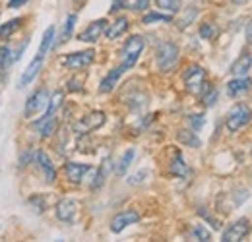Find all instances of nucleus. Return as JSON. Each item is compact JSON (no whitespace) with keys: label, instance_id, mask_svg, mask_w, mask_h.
<instances>
[{"label":"nucleus","instance_id":"1","mask_svg":"<svg viewBox=\"0 0 252 242\" xmlns=\"http://www.w3.org/2000/svg\"><path fill=\"white\" fill-rule=\"evenodd\" d=\"M156 62L161 72H171L179 62V47L171 41L159 43L158 51H156Z\"/></svg>","mask_w":252,"mask_h":242},{"label":"nucleus","instance_id":"2","mask_svg":"<svg viewBox=\"0 0 252 242\" xmlns=\"http://www.w3.org/2000/svg\"><path fill=\"white\" fill-rule=\"evenodd\" d=\"M251 121H252L251 107L245 105V103H237V105H233L231 111L227 113L225 126H227L229 132H239V130H243Z\"/></svg>","mask_w":252,"mask_h":242},{"label":"nucleus","instance_id":"3","mask_svg":"<svg viewBox=\"0 0 252 242\" xmlns=\"http://www.w3.org/2000/svg\"><path fill=\"white\" fill-rule=\"evenodd\" d=\"M144 39L140 37V35H132V37H128L126 39V43L123 45V49H121V59H123V66H125L126 70H130L138 59H140V55H142V51H144Z\"/></svg>","mask_w":252,"mask_h":242},{"label":"nucleus","instance_id":"4","mask_svg":"<svg viewBox=\"0 0 252 242\" xmlns=\"http://www.w3.org/2000/svg\"><path fill=\"white\" fill-rule=\"evenodd\" d=\"M183 82H185V88L192 95H200L204 88L208 86L206 84V70L198 64H190L189 68L185 70V76H183Z\"/></svg>","mask_w":252,"mask_h":242},{"label":"nucleus","instance_id":"5","mask_svg":"<svg viewBox=\"0 0 252 242\" xmlns=\"http://www.w3.org/2000/svg\"><path fill=\"white\" fill-rule=\"evenodd\" d=\"M49 99H51L49 91H47V90H37L32 97L28 99V103H26L24 117L30 121V119H33V117H37L39 113L47 111V107H49Z\"/></svg>","mask_w":252,"mask_h":242},{"label":"nucleus","instance_id":"6","mask_svg":"<svg viewBox=\"0 0 252 242\" xmlns=\"http://www.w3.org/2000/svg\"><path fill=\"white\" fill-rule=\"evenodd\" d=\"M249 233H251V221H249L247 217H241V219H237L235 223H231V225L223 231L221 241L223 242H239V241H243Z\"/></svg>","mask_w":252,"mask_h":242},{"label":"nucleus","instance_id":"7","mask_svg":"<svg viewBox=\"0 0 252 242\" xmlns=\"http://www.w3.org/2000/svg\"><path fill=\"white\" fill-rule=\"evenodd\" d=\"M107 121V117H105V113H101V111H95V113H90V115H86V117H82L80 121L74 124V130L82 136V134H90V132H94L97 128H101L103 124Z\"/></svg>","mask_w":252,"mask_h":242},{"label":"nucleus","instance_id":"8","mask_svg":"<svg viewBox=\"0 0 252 242\" xmlns=\"http://www.w3.org/2000/svg\"><path fill=\"white\" fill-rule=\"evenodd\" d=\"M95 53L90 49V51H82V53H74V55H68V57H63V66L70 68V70H84L88 68L92 62H94Z\"/></svg>","mask_w":252,"mask_h":242},{"label":"nucleus","instance_id":"9","mask_svg":"<svg viewBox=\"0 0 252 242\" xmlns=\"http://www.w3.org/2000/svg\"><path fill=\"white\" fill-rule=\"evenodd\" d=\"M138 221H140V213L136 212V210H126V212L117 213V215L113 217V221H111V231H113V233H123L126 227H130V225H134V223H138Z\"/></svg>","mask_w":252,"mask_h":242},{"label":"nucleus","instance_id":"10","mask_svg":"<svg viewBox=\"0 0 252 242\" xmlns=\"http://www.w3.org/2000/svg\"><path fill=\"white\" fill-rule=\"evenodd\" d=\"M107 26H109L107 20H95L78 35V41H82V43H95V41H99V37L107 30Z\"/></svg>","mask_w":252,"mask_h":242},{"label":"nucleus","instance_id":"11","mask_svg":"<svg viewBox=\"0 0 252 242\" xmlns=\"http://www.w3.org/2000/svg\"><path fill=\"white\" fill-rule=\"evenodd\" d=\"M55 213H57V217L61 221L72 223L76 219V213H78V204L74 200H70V198H63V200H59V204L55 208Z\"/></svg>","mask_w":252,"mask_h":242},{"label":"nucleus","instance_id":"12","mask_svg":"<svg viewBox=\"0 0 252 242\" xmlns=\"http://www.w3.org/2000/svg\"><path fill=\"white\" fill-rule=\"evenodd\" d=\"M92 171L90 165H84V163H74V161H68L64 165V173H66V179L74 184H80L84 181V177Z\"/></svg>","mask_w":252,"mask_h":242},{"label":"nucleus","instance_id":"13","mask_svg":"<svg viewBox=\"0 0 252 242\" xmlns=\"http://www.w3.org/2000/svg\"><path fill=\"white\" fill-rule=\"evenodd\" d=\"M35 163H37V165H39V169L43 171L45 181L49 182V184H53L55 179H57V171H55V167H53V163H51L49 155H47L45 151H35Z\"/></svg>","mask_w":252,"mask_h":242},{"label":"nucleus","instance_id":"14","mask_svg":"<svg viewBox=\"0 0 252 242\" xmlns=\"http://www.w3.org/2000/svg\"><path fill=\"white\" fill-rule=\"evenodd\" d=\"M126 72V68L121 64V66H117L115 70H111L103 80H101V84H99V91L101 93H109V91L115 90V86L119 84V80H121V76Z\"/></svg>","mask_w":252,"mask_h":242},{"label":"nucleus","instance_id":"15","mask_svg":"<svg viewBox=\"0 0 252 242\" xmlns=\"http://www.w3.org/2000/svg\"><path fill=\"white\" fill-rule=\"evenodd\" d=\"M43 60H45L43 57H35V59H33L32 64L26 68V72H24L22 78H20V86H18L20 90L26 88V86H30L33 80H35V76L39 74V70H41V66H43Z\"/></svg>","mask_w":252,"mask_h":242},{"label":"nucleus","instance_id":"16","mask_svg":"<svg viewBox=\"0 0 252 242\" xmlns=\"http://www.w3.org/2000/svg\"><path fill=\"white\" fill-rule=\"evenodd\" d=\"M169 173L173 177H177V179H185V177L190 175V169L187 165V161H185V157H183V153H175V157L171 161V167H169Z\"/></svg>","mask_w":252,"mask_h":242},{"label":"nucleus","instance_id":"17","mask_svg":"<svg viewBox=\"0 0 252 242\" xmlns=\"http://www.w3.org/2000/svg\"><path fill=\"white\" fill-rule=\"evenodd\" d=\"M252 82L247 78V76H241V78H235L227 84V95L229 97H239L241 93H247L251 90Z\"/></svg>","mask_w":252,"mask_h":242},{"label":"nucleus","instance_id":"18","mask_svg":"<svg viewBox=\"0 0 252 242\" xmlns=\"http://www.w3.org/2000/svg\"><path fill=\"white\" fill-rule=\"evenodd\" d=\"M252 66V57L249 53H243L237 60L231 64V74L233 76H237V78H241V76H247L249 74V70H251Z\"/></svg>","mask_w":252,"mask_h":242},{"label":"nucleus","instance_id":"19","mask_svg":"<svg viewBox=\"0 0 252 242\" xmlns=\"http://www.w3.org/2000/svg\"><path fill=\"white\" fill-rule=\"evenodd\" d=\"M126 30H128V18L121 16V18H117L111 26H107L105 35H107V39H119L121 35H125Z\"/></svg>","mask_w":252,"mask_h":242},{"label":"nucleus","instance_id":"20","mask_svg":"<svg viewBox=\"0 0 252 242\" xmlns=\"http://www.w3.org/2000/svg\"><path fill=\"white\" fill-rule=\"evenodd\" d=\"M63 99H64V93L63 91H55L53 93V97L49 99V107H47V111H45V115L41 117V121H47V119H51V117H55V113H57V109L63 105Z\"/></svg>","mask_w":252,"mask_h":242},{"label":"nucleus","instance_id":"21","mask_svg":"<svg viewBox=\"0 0 252 242\" xmlns=\"http://www.w3.org/2000/svg\"><path fill=\"white\" fill-rule=\"evenodd\" d=\"M53 39H55V28L51 26V28H47V31L43 33V39H41V47H39V53H37V57H47V53H49V49L53 47Z\"/></svg>","mask_w":252,"mask_h":242},{"label":"nucleus","instance_id":"22","mask_svg":"<svg viewBox=\"0 0 252 242\" xmlns=\"http://www.w3.org/2000/svg\"><path fill=\"white\" fill-rule=\"evenodd\" d=\"M177 138H179L181 144H185V146H189V148H200V146H202V142H200V138L194 134V130H181V132L177 134Z\"/></svg>","mask_w":252,"mask_h":242},{"label":"nucleus","instance_id":"23","mask_svg":"<svg viewBox=\"0 0 252 242\" xmlns=\"http://www.w3.org/2000/svg\"><path fill=\"white\" fill-rule=\"evenodd\" d=\"M134 157H136V151H134L132 148L123 153V157H121V161H119V165H117V175H119V177H125L128 167H130V163L134 161Z\"/></svg>","mask_w":252,"mask_h":242},{"label":"nucleus","instance_id":"24","mask_svg":"<svg viewBox=\"0 0 252 242\" xmlns=\"http://www.w3.org/2000/svg\"><path fill=\"white\" fill-rule=\"evenodd\" d=\"M20 26H22V20H20V18H14V20L2 24V26H0V39H8V37H12L16 31L20 30Z\"/></svg>","mask_w":252,"mask_h":242},{"label":"nucleus","instance_id":"25","mask_svg":"<svg viewBox=\"0 0 252 242\" xmlns=\"http://www.w3.org/2000/svg\"><path fill=\"white\" fill-rule=\"evenodd\" d=\"M14 55L10 47H0V72H8L10 66L14 64Z\"/></svg>","mask_w":252,"mask_h":242},{"label":"nucleus","instance_id":"26","mask_svg":"<svg viewBox=\"0 0 252 242\" xmlns=\"http://www.w3.org/2000/svg\"><path fill=\"white\" fill-rule=\"evenodd\" d=\"M76 22H78V16H76V14H70V16L66 18V24H64L63 33H61V41H59L61 45H63V43H66V41L72 37V31H74Z\"/></svg>","mask_w":252,"mask_h":242},{"label":"nucleus","instance_id":"27","mask_svg":"<svg viewBox=\"0 0 252 242\" xmlns=\"http://www.w3.org/2000/svg\"><path fill=\"white\" fill-rule=\"evenodd\" d=\"M156 22H165V24H169V22H173V14H158V12H150V14H146V16L142 18V24H146V26L156 24Z\"/></svg>","mask_w":252,"mask_h":242},{"label":"nucleus","instance_id":"28","mask_svg":"<svg viewBox=\"0 0 252 242\" xmlns=\"http://www.w3.org/2000/svg\"><path fill=\"white\" fill-rule=\"evenodd\" d=\"M200 95H202V103H204V107H214V105L218 103V90H216V88L206 86Z\"/></svg>","mask_w":252,"mask_h":242},{"label":"nucleus","instance_id":"29","mask_svg":"<svg viewBox=\"0 0 252 242\" xmlns=\"http://www.w3.org/2000/svg\"><path fill=\"white\" fill-rule=\"evenodd\" d=\"M218 33H220L218 26L212 24V22H206V24H202V28H200V37H202V39H208V41L216 39Z\"/></svg>","mask_w":252,"mask_h":242},{"label":"nucleus","instance_id":"30","mask_svg":"<svg viewBox=\"0 0 252 242\" xmlns=\"http://www.w3.org/2000/svg\"><path fill=\"white\" fill-rule=\"evenodd\" d=\"M156 4L169 14H177L181 10V0H156Z\"/></svg>","mask_w":252,"mask_h":242},{"label":"nucleus","instance_id":"31","mask_svg":"<svg viewBox=\"0 0 252 242\" xmlns=\"http://www.w3.org/2000/svg\"><path fill=\"white\" fill-rule=\"evenodd\" d=\"M196 16H198V10H196V8H189V10H187V14H185V18H181V20H179V28H181V30H187Z\"/></svg>","mask_w":252,"mask_h":242},{"label":"nucleus","instance_id":"32","mask_svg":"<svg viewBox=\"0 0 252 242\" xmlns=\"http://www.w3.org/2000/svg\"><path fill=\"white\" fill-rule=\"evenodd\" d=\"M189 124L194 132H200V130H202V126L206 124V117H204V115H190Z\"/></svg>","mask_w":252,"mask_h":242},{"label":"nucleus","instance_id":"33","mask_svg":"<svg viewBox=\"0 0 252 242\" xmlns=\"http://www.w3.org/2000/svg\"><path fill=\"white\" fill-rule=\"evenodd\" d=\"M192 237H194V239H198V241H202V242H208L210 239H212L210 231H206L202 225H198V227H194V229H192Z\"/></svg>","mask_w":252,"mask_h":242},{"label":"nucleus","instance_id":"34","mask_svg":"<svg viewBox=\"0 0 252 242\" xmlns=\"http://www.w3.org/2000/svg\"><path fill=\"white\" fill-rule=\"evenodd\" d=\"M198 213H200V215H202L206 221H210V223H212V227H214L216 231H220V229H221V223L216 219V217H214V215H210V213L206 212V208H200V210H198Z\"/></svg>","mask_w":252,"mask_h":242},{"label":"nucleus","instance_id":"35","mask_svg":"<svg viewBox=\"0 0 252 242\" xmlns=\"http://www.w3.org/2000/svg\"><path fill=\"white\" fill-rule=\"evenodd\" d=\"M150 4H152V0H136V2L132 4V10H138V12H144L146 8H150Z\"/></svg>","mask_w":252,"mask_h":242},{"label":"nucleus","instance_id":"36","mask_svg":"<svg viewBox=\"0 0 252 242\" xmlns=\"http://www.w3.org/2000/svg\"><path fill=\"white\" fill-rule=\"evenodd\" d=\"M146 175H148L146 171H140L138 175H134V177H130V179H128V182H130V184H138V182H142V181H144V177H146Z\"/></svg>","mask_w":252,"mask_h":242},{"label":"nucleus","instance_id":"37","mask_svg":"<svg viewBox=\"0 0 252 242\" xmlns=\"http://www.w3.org/2000/svg\"><path fill=\"white\" fill-rule=\"evenodd\" d=\"M24 4H28V0H10V2H8V8L14 10V8H22Z\"/></svg>","mask_w":252,"mask_h":242},{"label":"nucleus","instance_id":"38","mask_svg":"<svg viewBox=\"0 0 252 242\" xmlns=\"http://www.w3.org/2000/svg\"><path fill=\"white\" fill-rule=\"evenodd\" d=\"M121 8H125V0H113V6H111V12H119Z\"/></svg>","mask_w":252,"mask_h":242},{"label":"nucleus","instance_id":"39","mask_svg":"<svg viewBox=\"0 0 252 242\" xmlns=\"http://www.w3.org/2000/svg\"><path fill=\"white\" fill-rule=\"evenodd\" d=\"M68 90H70V91H80V90H82V86H80V82L70 80V82H68Z\"/></svg>","mask_w":252,"mask_h":242},{"label":"nucleus","instance_id":"40","mask_svg":"<svg viewBox=\"0 0 252 242\" xmlns=\"http://www.w3.org/2000/svg\"><path fill=\"white\" fill-rule=\"evenodd\" d=\"M245 35H247V41L252 43V20L247 24V30H245Z\"/></svg>","mask_w":252,"mask_h":242},{"label":"nucleus","instance_id":"41","mask_svg":"<svg viewBox=\"0 0 252 242\" xmlns=\"http://www.w3.org/2000/svg\"><path fill=\"white\" fill-rule=\"evenodd\" d=\"M233 4H237V6H243V4H247V2H251V0H231Z\"/></svg>","mask_w":252,"mask_h":242}]
</instances>
